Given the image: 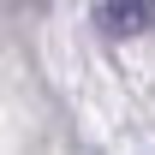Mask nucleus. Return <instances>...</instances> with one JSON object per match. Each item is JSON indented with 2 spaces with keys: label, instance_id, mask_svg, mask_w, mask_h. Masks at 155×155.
I'll return each instance as SVG.
<instances>
[{
  "label": "nucleus",
  "instance_id": "f257e3e1",
  "mask_svg": "<svg viewBox=\"0 0 155 155\" xmlns=\"http://www.w3.org/2000/svg\"><path fill=\"white\" fill-rule=\"evenodd\" d=\"M96 24L107 36H137V30H155V0H101Z\"/></svg>",
  "mask_w": 155,
  "mask_h": 155
}]
</instances>
